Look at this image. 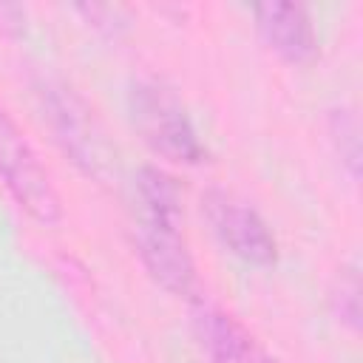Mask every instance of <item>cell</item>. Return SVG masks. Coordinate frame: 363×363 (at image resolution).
<instances>
[{
	"instance_id": "cell-6",
	"label": "cell",
	"mask_w": 363,
	"mask_h": 363,
	"mask_svg": "<svg viewBox=\"0 0 363 363\" xmlns=\"http://www.w3.org/2000/svg\"><path fill=\"white\" fill-rule=\"evenodd\" d=\"M193 326L213 363H278L235 318L216 306H196Z\"/></svg>"
},
{
	"instance_id": "cell-4",
	"label": "cell",
	"mask_w": 363,
	"mask_h": 363,
	"mask_svg": "<svg viewBox=\"0 0 363 363\" xmlns=\"http://www.w3.org/2000/svg\"><path fill=\"white\" fill-rule=\"evenodd\" d=\"M201 210L213 227V233L221 238V244L235 252L244 261L252 264H272L275 261V238L267 227V221L238 196L210 187L201 196Z\"/></svg>"
},
{
	"instance_id": "cell-8",
	"label": "cell",
	"mask_w": 363,
	"mask_h": 363,
	"mask_svg": "<svg viewBox=\"0 0 363 363\" xmlns=\"http://www.w3.org/2000/svg\"><path fill=\"white\" fill-rule=\"evenodd\" d=\"M332 136L337 142L340 159L349 164L352 176H357V170H360V136H357V119L352 116V111H346V108L332 111Z\"/></svg>"
},
{
	"instance_id": "cell-9",
	"label": "cell",
	"mask_w": 363,
	"mask_h": 363,
	"mask_svg": "<svg viewBox=\"0 0 363 363\" xmlns=\"http://www.w3.org/2000/svg\"><path fill=\"white\" fill-rule=\"evenodd\" d=\"M335 312L349 329L360 326V275L354 264L340 269V281L335 289Z\"/></svg>"
},
{
	"instance_id": "cell-2",
	"label": "cell",
	"mask_w": 363,
	"mask_h": 363,
	"mask_svg": "<svg viewBox=\"0 0 363 363\" xmlns=\"http://www.w3.org/2000/svg\"><path fill=\"white\" fill-rule=\"evenodd\" d=\"M128 108L142 139L164 159L196 164L204 147L179 96L159 79H139L128 91Z\"/></svg>"
},
{
	"instance_id": "cell-1",
	"label": "cell",
	"mask_w": 363,
	"mask_h": 363,
	"mask_svg": "<svg viewBox=\"0 0 363 363\" xmlns=\"http://www.w3.org/2000/svg\"><path fill=\"white\" fill-rule=\"evenodd\" d=\"M142 218L136 227V247L147 272L170 292L190 295L196 289V267L184 235L179 233V190L159 167H142L136 179Z\"/></svg>"
},
{
	"instance_id": "cell-7",
	"label": "cell",
	"mask_w": 363,
	"mask_h": 363,
	"mask_svg": "<svg viewBox=\"0 0 363 363\" xmlns=\"http://www.w3.org/2000/svg\"><path fill=\"white\" fill-rule=\"evenodd\" d=\"M255 23L267 45L289 62H306L315 57V28L303 6L298 3H258Z\"/></svg>"
},
{
	"instance_id": "cell-3",
	"label": "cell",
	"mask_w": 363,
	"mask_h": 363,
	"mask_svg": "<svg viewBox=\"0 0 363 363\" xmlns=\"http://www.w3.org/2000/svg\"><path fill=\"white\" fill-rule=\"evenodd\" d=\"M0 179L17 199L23 210H28L37 221L54 224L60 218L57 190L40 164L37 153L20 133V128L0 108Z\"/></svg>"
},
{
	"instance_id": "cell-5",
	"label": "cell",
	"mask_w": 363,
	"mask_h": 363,
	"mask_svg": "<svg viewBox=\"0 0 363 363\" xmlns=\"http://www.w3.org/2000/svg\"><path fill=\"white\" fill-rule=\"evenodd\" d=\"M40 94H43L45 119L54 136L60 139V145L88 173H99V167L105 164V153H102V133L96 128V119L91 116V108L68 85L60 82H45Z\"/></svg>"
}]
</instances>
